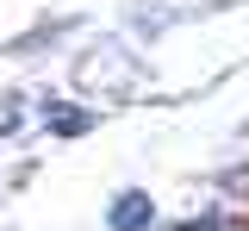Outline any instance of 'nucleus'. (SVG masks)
Wrapping results in <instances>:
<instances>
[{
    "label": "nucleus",
    "mask_w": 249,
    "mask_h": 231,
    "mask_svg": "<svg viewBox=\"0 0 249 231\" xmlns=\"http://www.w3.org/2000/svg\"><path fill=\"white\" fill-rule=\"evenodd\" d=\"M150 219H156L150 194H119V200H112V225H119V231H137V225H150Z\"/></svg>",
    "instance_id": "1"
},
{
    "label": "nucleus",
    "mask_w": 249,
    "mask_h": 231,
    "mask_svg": "<svg viewBox=\"0 0 249 231\" xmlns=\"http://www.w3.org/2000/svg\"><path fill=\"white\" fill-rule=\"evenodd\" d=\"M50 119H56V132H88V113H75V106H56V113H50Z\"/></svg>",
    "instance_id": "2"
}]
</instances>
